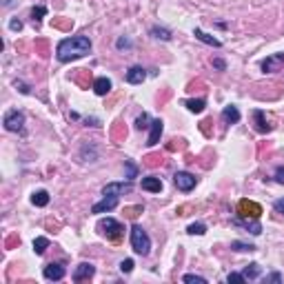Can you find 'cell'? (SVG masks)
<instances>
[{"instance_id": "6da1fadb", "label": "cell", "mask_w": 284, "mask_h": 284, "mask_svg": "<svg viewBox=\"0 0 284 284\" xmlns=\"http://www.w3.org/2000/svg\"><path fill=\"white\" fill-rule=\"evenodd\" d=\"M89 51H91V40L87 36H71V38H65L58 43L56 56L60 63H71V60L85 58Z\"/></svg>"}, {"instance_id": "7a4b0ae2", "label": "cell", "mask_w": 284, "mask_h": 284, "mask_svg": "<svg viewBox=\"0 0 284 284\" xmlns=\"http://www.w3.org/2000/svg\"><path fill=\"white\" fill-rule=\"evenodd\" d=\"M131 246L138 255H149L151 253V238L140 224L131 226Z\"/></svg>"}, {"instance_id": "3957f363", "label": "cell", "mask_w": 284, "mask_h": 284, "mask_svg": "<svg viewBox=\"0 0 284 284\" xmlns=\"http://www.w3.org/2000/svg\"><path fill=\"white\" fill-rule=\"evenodd\" d=\"M98 231L111 242H120L122 240V233H125V226L120 224L118 220L113 218H105V220L98 222Z\"/></svg>"}, {"instance_id": "277c9868", "label": "cell", "mask_w": 284, "mask_h": 284, "mask_svg": "<svg viewBox=\"0 0 284 284\" xmlns=\"http://www.w3.org/2000/svg\"><path fill=\"white\" fill-rule=\"evenodd\" d=\"M238 213H240L242 218L258 220V218L262 216V207L258 202H253V200H240V204H238Z\"/></svg>"}, {"instance_id": "5b68a950", "label": "cell", "mask_w": 284, "mask_h": 284, "mask_svg": "<svg viewBox=\"0 0 284 284\" xmlns=\"http://www.w3.org/2000/svg\"><path fill=\"white\" fill-rule=\"evenodd\" d=\"M22 125H24L22 111L14 109V111H9V113L5 116V129L7 131H22Z\"/></svg>"}, {"instance_id": "8992f818", "label": "cell", "mask_w": 284, "mask_h": 284, "mask_svg": "<svg viewBox=\"0 0 284 284\" xmlns=\"http://www.w3.org/2000/svg\"><path fill=\"white\" fill-rule=\"evenodd\" d=\"M174 182H175V187L180 189V191H191L193 187H196V175H191V174H187V171H178V174L174 175Z\"/></svg>"}, {"instance_id": "52a82bcc", "label": "cell", "mask_w": 284, "mask_h": 284, "mask_svg": "<svg viewBox=\"0 0 284 284\" xmlns=\"http://www.w3.org/2000/svg\"><path fill=\"white\" fill-rule=\"evenodd\" d=\"M282 67H284V51L282 53H273V56H269V58L262 63V71H264V73H275V71H280Z\"/></svg>"}, {"instance_id": "ba28073f", "label": "cell", "mask_w": 284, "mask_h": 284, "mask_svg": "<svg viewBox=\"0 0 284 284\" xmlns=\"http://www.w3.org/2000/svg\"><path fill=\"white\" fill-rule=\"evenodd\" d=\"M131 191V182H109L105 189H102V196H125V193Z\"/></svg>"}, {"instance_id": "9c48e42d", "label": "cell", "mask_w": 284, "mask_h": 284, "mask_svg": "<svg viewBox=\"0 0 284 284\" xmlns=\"http://www.w3.org/2000/svg\"><path fill=\"white\" fill-rule=\"evenodd\" d=\"M118 207V196H105L100 202H96L91 207V213H105V211H111V209Z\"/></svg>"}, {"instance_id": "30bf717a", "label": "cell", "mask_w": 284, "mask_h": 284, "mask_svg": "<svg viewBox=\"0 0 284 284\" xmlns=\"http://www.w3.org/2000/svg\"><path fill=\"white\" fill-rule=\"evenodd\" d=\"M93 273H96V266L89 264V262H82V264H78L76 271H73V282L89 280V278H93Z\"/></svg>"}, {"instance_id": "8fae6325", "label": "cell", "mask_w": 284, "mask_h": 284, "mask_svg": "<svg viewBox=\"0 0 284 284\" xmlns=\"http://www.w3.org/2000/svg\"><path fill=\"white\" fill-rule=\"evenodd\" d=\"M43 275H44L47 280H53V282H58V280H63V278H65V266H63V264H58V262H51V264L44 266Z\"/></svg>"}, {"instance_id": "7c38bea8", "label": "cell", "mask_w": 284, "mask_h": 284, "mask_svg": "<svg viewBox=\"0 0 284 284\" xmlns=\"http://www.w3.org/2000/svg\"><path fill=\"white\" fill-rule=\"evenodd\" d=\"M162 131H164V122L160 120H153L151 122V133H149V140H147V145L149 147H155L160 142V135H162Z\"/></svg>"}, {"instance_id": "4fadbf2b", "label": "cell", "mask_w": 284, "mask_h": 284, "mask_svg": "<svg viewBox=\"0 0 284 284\" xmlns=\"http://www.w3.org/2000/svg\"><path fill=\"white\" fill-rule=\"evenodd\" d=\"M162 180L155 178V175H149V178H142V189L145 191H151V193H160L162 191Z\"/></svg>"}, {"instance_id": "5bb4252c", "label": "cell", "mask_w": 284, "mask_h": 284, "mask_svg": "<svg viewBox=\"0 0 284 284\" xmlns=\"http://www.w3.org/2000/svg\"><path fill=\"white\" fill-rule=\"evenodd\" d=\"M147 73L142 67H131L129 71H127V82H131V85H140V82H145Z\"/></svg>"}, {"instance_id": "9a60e30c", "label": "cell", "mask_w": 284, "mask_h": 284, "mask_svg": "<svg viewBox=\"0 0 284 284\" xmlns=\"http://www.w3.org/2000/svg\"><path fill=\"white\" fill-rule=\"evenodd\" d=\"M222 120H224L226 125H236V122L240 120V111H238V107H233V105L224 107V111H222Z\"/></svg>"}, {"instance_id": "2e32d148", "label": "cell", "mask_w": 284, "mask_h": 284, "mask_svg": "<svg viewBox=\"0 0 284 284\" xmlns=\"http://www.w3.org/2000/svg\"><path fill=\"white\" fill-rule=\"evenodd\" d=\"M93 91L98 93V96H107V93L111 91V80L109 78H96V82H93Z\"/></svg>"}, {"instance_id": "e0dca14e", "label": "cell", "mask_w": 284, "mask_h": 284, "mask_svg": "<svg viewBox=\"0 0 284 284\" xmlns=\"http://www.w3.org/2000/svg\"><path fill=\"white\" fill-rule=\"evenodd\" d=\"M236 222L238 226H244V229H249L253 236H258V233H262V226H260V222H251V218H246V220H240V218H236Z\"/></svg>"}, {"instance_id": "ac0fdd59", "label": "cell", "mask_w": 284, "mask_h": 284, "mask_svg": "<svg viewBox=\"0 0 284 284\" xmlns=\"http://www.w3.org/2000/svg\"><path fill=\"white\" fill-rule=\"evenodd\" d=\"M184 107L191 113H202L204 107H207V100H202V98H197V100H184Z\"/></svg>"}, {"instance_id": "d6986e66", "label": "cell", "mask_w": 284, "mask_h": 284, "mask_svg": "<svg viewBox=\"0 0 284 284\" xmlns=\"http://www.w3.org/2000/svg\"><path fill=\"white\" fill-rule=\"evenodd\" d=\"M193 34H196V38H197V40H202L204 44H211V47H220V44H222L218 38H213V36L204 34L202 29H196V31H193Z\"/></svg>"}, {"instance_id": "ffe728a7", "label": "cell", "mask_w": 284, "mask_h": 284, "mask_svg": "<svg viewBox=\"0 0 284 284\" xmlns=\"http://www.w3.org/2000/svg\"><path fill=\"white\" fill-rule=\"evenodd\" d=\"M31 204H34V207H47V204H49V193L47 191H36L34 196H31Z\"/></svg>"}, {"instance_id": "44dd1931", "label": "cell", "mask_w": 284, "mask_h": 284, "mask_svg": "<svg viewBox=\"0 0 284 284\" xmlns=\"http://www.w3.org/2000/svg\"><path fill=\"white\" fill-rule=\"evenodd\" d=\"M253 118H255V122H258V125H255V127H258V131L266 133V131L271 129V127H269V122H266V118H264V111H260V109H258V111H255V113H253Z\"/></svg>"}, {"instance_id": "7402d4cb", "label": "cell", "mask_w": 284, "mask_h": 284, "mask_svg": "<svg viewBox=\"0 0 284 284\" xmlns=\"http://www.w3.org/2000/svg\"><path fill=\"white\" fill-rule=\"evenodd\" d=\"M187 233L189 236H204V233H207V226H204L202 222H193V224L187 226Z\"/></svg>"}, {"instance_id": "603a6c76", "label": "cell", "mask_w": 284, "mask_h": 284, "mask_svg": "<svg viewBox=\"0 0 284 284\" xmlns=\"http://www.w3.org/2000/svg\"><path fill=\"white\" fill-rule=\"evenodd\" d=\"M242 275H244V278H249V280H255L258 275H260V264H258V262H251V264L244 269V273H242Z\"/></svg>"}, {"instance_id": "cb8c5ba5", "label": "cell", "mask_w": 284, "mask_h": 284, "mask_svg": "<svg viewBox=\"0 0 284 284\" xmlns=\"http://www.w3.org/2000/svg\"><path fill=\"white\" fill-rule=\"evenodd\" d=\"M47 246H49V240H47V238H36V240H34V251H36L38 255H43Z\"/></svg>"}, {"instance_id": "d4e9b609", "label": "cell", "mask_w": 284, "mask_h": 284, "mask_svg": "<svg viewBox=\"0 0 284 284\" xmlns=\"http://www.w3.org/2000/svg\"><path fill=\"white\" fill-rule=\"evenodd\" d=\"M231 249L233 251H255V246L253 244H246V242L236 240V242H231Z\"/></svg>"}, {"instance_id": "484cf974", "label": "cell", "mask_w": 284, "mask_h": 284, "mask_svg": "<svg viewBox=\"0 0 284 284\" xmlns=\"http://www.w3.org/2000/svg\"><path fill=\"white\" fill-rule=\"evenodd\" d=\"M151 34H153V38H160V40H171V34H169L167 29H160V27H153V29H151Z\"/></svg>"}, {"instance_id": "4316f807", "label": "cell", "mask_w": 284, "mask_h": 284, "mask_svg": "<svg viewBox=\"0 0 284 284\" xmlns=\"http://www.w3.org/2000/svg\"><path fill=\"white\" fill-rule=\"evenodd\" d=\"M125 169H127V180H133L138 175V169H135L133 162H125Z\"/></svg>"}, {"instance_id": "83f0119b", "label": "cell", "mask_w": 284, "mask_h": 284, "mask_svg": "<svg viewBox=\"0 0 284 284\" xmlns=\"http://www.w3.org/2000/svg\"><path fill=\"white\" fill-rule=\"evenodd\" d=\"M120 271H122V273H131V271H133V260H131V258L122 260L120 262Z\"/></svg>"}, {"instance_id": "f1b7e54d", "label": "cell", "mask_w": 284, "mask_h": 284, "mask_svg": "<svg viewBox=\"0 0 284 284\" xmlns=\"http://www.w3.org/2000/svg\"><path fill=\"white\" fill-rule=\"evenodd\" d=\"M226 282L231 284V282H236V284H242V282H246V278L242 273H229V278H226Z\"/></svg>"}, {"instance_id": "f546056e", "label": "cell", "mask_w": 284, "mask_h": 284, "mask_svg": "<svg viewBox=\"0 0 284 284\" xmlns=\"http://www.w3.org/2000/svg\"><path fill=\"white\" fill-rule=\"evenodd\" d=\"M184 282H197V284H207V280L202 278V275H193V273H189V275H184Z\"/></svg>"}, {"instance_id": "4dcf8cb0", "label": "cell", "mask_w": 284, "mask_h": 284, "mask_svg": "<svg viewBox=\"0 0 284 284\" xmlns=\"http://www.w3.org/2000/svg\"><path fill=\"white\" fill-rule=\"evenodd\" d=\"M44 14H47V9H44V7H34V11H31V18H34V22H38V20L43 18Z\"/></svg>"}, {"instance_id": "1f68e13d", "label": "cell", "mask_w": 284, "mask_h": 284, "mask_svg": "<svg viewBox=\"0 0 284 284\" xmlns=\"http://www.w3.org/2000/svg\"><path fill=\"white\" fill-rule=\"evenodd\" d=\"M147 122H149V116H147V113H142V116L135 120V127H138V129H145V127H149Z\"/></svg>"}, {"instance_id": "d6a6232c", "label": "cell", "mask_w": 284, "mask_h": 284, "mask_svg": "<svg viewBox=\"0 0 284 284\" xmlns=\"http://www.w3.org/2000/svg\"><path fill=\"white\" fill-rule=\"evenodd\" d=\"M275 182L284 184V167H278V169H275Z\"/></svg>"}, {"instance_id": "836d02e7", "label": "cell", "mask_w": 284, "mask_h": 284, "mask_svg": "<svg viewBox=\"0 0 284 284\" xmlns=\"http://www.w3.org/2000/svg\"><path fill=\"white\" fill-rule=\"evenodd\" d=\"M273 209H275V211H278V213H282V216H284V197L275 200V202H273Z\"/></svg>"}, {"instance_id": "e575fe53", "label": "cell", "mask_w": 284, "mask_h": 284, "mask_svg": "<svg viewBox=\"0 0 284 284\" xmlns=\"http://www.w3.org/2000/svg\"><path fill=\"white\" fill-rule=\"evenodd\" d=\"M140 211H142V207H129V209H125V213H127L129 218H135Z\"/></svg>"}, {"instance_id": "d590c367", "label": "cell", "mask_w": 284, "mask_h": 284, "mask_svg": "<svg viewBox=\"0 0 284 284\" xmlns=\"http://www.w3.org/2000/svg\"><path fill=\"white\" fill-rule=\"evenodd\" d=\"M9 27H11L14 31H20V29H22V22H20V20H11Z\"/></svg>"}, {"instance_id": "8d00e7d4", "label": "cell", "mask_w": 284, "mask_h": 284, "mask_svg": "<svg viewBox=\"0 0 284 284\" xmlns=\"http://www.w3.org/2000/svg\"><path fill=\"white\" fill-rule=\"evenodd\" d=\"M213 67H216V69H220V71H224V69H226V65H224V60H213Z\"/></svg>"}, {"instance_id": "74e56055", "label": "cell", "mask_w": 284, "mask_h": 284, "mask_svg": "<svg viewBox=\"0 0 284 284\" xmlns=\"http://www.w3.org/2000/svg\"><path fill=\"white\" fill-rule=\"evenodd\" d=\"M266 282H282V275L273 273V275H269V278H266Z\"/></svg>"}]
</instances>
